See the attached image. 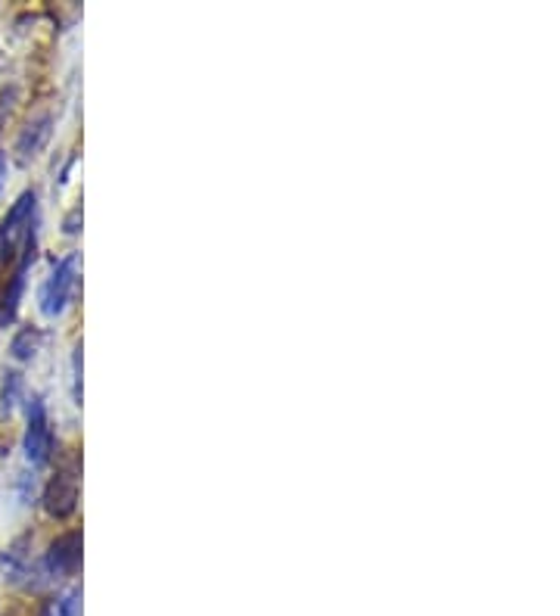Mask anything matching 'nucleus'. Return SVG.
<instances>
[{"label":"nucleus","mask_w":560,"mask_h":616,"mask_svg":"<svg viewBox=\"0 0 560 616\" xmlns=\"http://www.w3.org/2000/svg\"><path fill=\"white\" fill-rule=\"evenodd\" d=\"M35 215H38V197L35 190H28L0 222V268L13 259V252L20 247L25 250L35 243Z\"/></svg>","instance_id":"1"},{"label":"nucleus","mask_w":560,"mask_h":616,"mask_svg":"<svg viewBox=\"0 0 560 616\" xmlns=\"http://www.w3.org/2000/svg\"><path fill=\"white\" fill-rule=\"evenodd\" d=\"M78 479H81V467H78V457L66 461L44 489V511L53 520H66L75 514L78 507Z\"/></svg>","instance_id":"2"},{"label":"nucleus","mask_w":560,"mask_h":616,"mask_svg":"<svg viewBox=\"0 0 560 616\" xmlns=\"http://www.w3.org/2000/svg\"><path fill=\"white\" fill-rule=\"evenodd\" d=\"M75 268H78V259L66 255L53 265V272L41 287V312L47 318H56L69 309L72 293H75Z\"/></svg>","instance_id":"3"},{"label":"nucleus","mask_w":560,"mask_h":616,"mask_svg":"<svg viewBox=\"0 0 560 616\" xmlns=\"http://www.w3.org/2000/svg\"><path fill=\"white\" fill-rule=\"evenodd\" d=\"M23 449L28 464H35V467L47 464L53 455V433H50V420H47L41 395H31V402H28V427H25Z\"/></svg>","instance_id":"4"},{"label":"nucleus","mask_w":560,"mask_h":616,"mask_svg":"<svg viewBox=\"0 0 560 616\" xmlns=\"http://www.w3.org/2000/svg\"><path fill=\"white\" fill-rule=\"evenodd\" d=\"M44 567L53 579L75 576L81 567V529H69L60 539H53L44 554Z\"/></svg>","instance_id":"5"},{"label":"nucleus","mask_w":560,"mask_h":616,"mask_svg":"<svg viewBox=\"0 0 560 616\" xmlns=\"http://www.w3.org/2000/svg\"><path fill=\"white\" fill-rule=\"evenodd\" d=\"M31 259H35V243L25 247L16 272H13L10 284H7L3 293H0V324H10V320L16 318V309H20V299H23L25 290V272H28V262H31Z\"/></svg>","instance_id":"6"},{"label":"nucleus","mask_w":560,"mask_h":616,"mask_svg":"<svg viewBox=\"0 0 560 616\" xmlns=\"http://www.w3.org/2000/svg\"><path fill=\"white\" fill-rule=\"evenodd\" d=\"M47 135H50V118H41V122H35V125H28L20 140H16V150H20V156L28 160V156H38V150L44 147Z\"/></svg>","instance_id":"7"},{"label":"nucleus","mask_w":560,"mask_h":616,"mask_svg":"<svg viewBox=\"0 0 560 616\" xmlns=\"http://www.w3.org/2000/svg\"><path fill=\"white\" fill-rule=\"evenodd\" d=\"M38 345H41V334H38L35 327H23V330L13 337V342H10V355H13L16 362H28V359H35Z\"/></svg>","instance_id":"8"},{"label":"nucleus","mask_w":560,"mask_h":616,"mask_svg":"<svg viewBox=\"0 0 560 616\" xmlns=\"http://www.w3.org/2000/svg\"><path fill=\"white\" fill-rule=\"evenodd\" d=\"M20 399H23V374L7 370V374H3V389H0V411H3V414H13Z\"/></svg>","instance_id":"9"},{"label":"nucleus","mask_w":560,"mask_h":616,"mask_svg":"<svg viewBox=\"0 0 560 616\" xmlns=\"http://www.w3.org/2000/svg\"><path fill=\"white\" fill-rule=\"evenodd\" d=\"M60 616H81V607H78V594H69L60 607Z\"/></svg>","instance_id":"10"},{"label":"nucleus","mask_w":560,"mask_h":616,"mask_svg":"<svg viewBox=\"0 0 560 616\" xmlns=\"http://www.w3.org/2000/svg\"><path fill=\"white\" fill-rule=\"evenodd\" d=\"M3 181H7V156L0 153V190H3Z\"/></svg>","instance_id":"11"}]
</instances>
